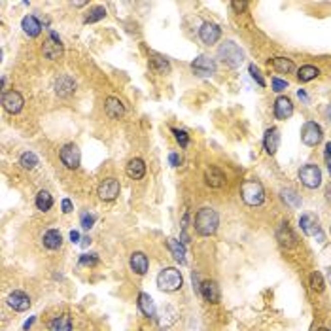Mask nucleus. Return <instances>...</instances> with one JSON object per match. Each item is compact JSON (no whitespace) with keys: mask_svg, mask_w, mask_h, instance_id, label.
<instances>
[{"mask_svg":"<svg viewBox=\"0 0 331 331\" xmlns=\"http://www.w3.org/2000/svg\"><path fill=\"white\" fill-rule=\"evenodd\" d=\"M218 225H220V216H218V212L214 209L204 206V209L197 212V216H195V231L199 235H202V237L214 235L218 231Z\"/></svg>","mask_w":331,"mask_h":331,"instance_id":"nucleus-1","label":"nucleus"},{"mask_svg":"<svg viewBox=\"0 0 331 331\" xmlns=\"http://www.w3.org/2000/svg\"><path fill=\"white\" fill-rule=\"evenodd\" d=\"M240 197L248 206H259L265 201V189L258 180H246L240 186Z\"/></svg>","mask_w":331,"mask_h":331,"instance_id":"nucleus-2","label":"nucleus"},{"mask_svg":"<svg viewBox=\"0 0 331 331\" xmlns=\"http://www.w3.org/2000/svg\"><path fill=\"white\" fill-rule=\"evenodd\" d=\"M218 57L222 59L223 63L231 68H237V66L242 65V61H244V51L238 48L235 42H223L220 46V50H218Z\"/></svg>","mask_w":331,"mask_h":331,"instance_id":"nucleus-3","label":"nucleus"},{"mask_svg":"<svg viewBox=\"0 0 331 331\" xmlns=\"http://www.w3.org/2000/svg\"><path fill=\"white\" fill-rule=\"evenodd\" d=\"M182 284H184L182 273L174 267H167L157 274V288L163 292H176L182 288Z\"/></svg>","mask_w":331,"mask_h":331,"instance_id":"nucleus-4","label":"nucleus"},{"mask_svg":"<svg viewBox=\"0 0 331 331\" xmlns=\"http://www.w3.org/2000/svg\"><path fill=\"white\" fill-rule=\"evenodd\" d=\"M299 180L305 187L309 189H316V187L322 186V171L318 165H305L303 169H299Z\"/></svg>","mask_w":331,"mask_h":331,"instance_id":"nucleus-5","label":"nucleus"},{"mask_svg":"<svg viewBox=\"0 0 331 331\" xmlns=\"http://www.w3.org/2000/svg\"><path fill=\"white\" fill-rule=\"evenodd\" d=\"M322 138H324V131L322 127L318 125L316 121H307L303 125L301 129V140L305 146H310V148H314L322 142Z\"/></svg>","mask_w":331,"mask_h":331,"instance_id":"nucleus-6","label":"nucleus"},{"mask_svg":"<svg viewBox=\"0 0 331 331\" xmlns=\"http://www.w3.org/2000/svg\"><path fill=\"white\" fill-rule=\"evenodd\" d=\"M191 70H193V74L201 76V78H209L212 74H216V61L206 57V55H199L191 63Z\"/></svg>","mask_w":331,"mask_h":331,"instance_id":"nucleus-7","label":"nucleus"},{"mask_svg":"<svg viewBox=\"0 0 331 331\" xmlns=\"http://www.w3.org/2000/svg\"><path fill=\"white\" fill-rule=\"evenodd\" d=\"M61 163L66 167V169H78L79 161H81V153H79V148L76 144H65L61 148Z\"/></svg>","mask_w":331,"mask_h":331,"instance_id":"nucleus-8","label":"nucleus"},{"mask_svg":"<svg viewBox=\"0 0 331 331\" xmlns=\"http://www.w3.org/2000/svg\"><path fill=\"white\" fill-rule=\"evenodd\" d=\"M119 191H121V186H119V180H115V178H104L97 189V193L102 201H114L119 195Z\"/></svg>","mask_w":331,"mask_h":331,"instance_id":"nucleus-9","label":"nucleus"},{"mask_svg":"<svg viewBox=\"0 0 331 331\" xmlns=\"http://www.w3.org/2000/svg\"><path fill=\"white\" fill-rule=\"evenodd\" d=\"M42 53L50 59V61H57V59L63 55V42L59 40V36L55 34V32H51L50 38L44 42Z\"/></svg>","mask_w":331,"mask_h":331,"instance_id":"nucleus-10","label":"nucleus"},{"mask_svg":"<svg viewBox=\"0 0 331 331\" xmlns=\"http://www.w3.org/2000/svg\"><path fill=\"white\" fill-rule=\"evenodd\" d=\"M222 36V29H220V25L216 23H202L201 29H199V38L202 40V44H206V46H212V44H216Z\"/></svg>","mask_w":331,"mask_h":331,"instance_id":"nucleus-11","label":"nucleus"},{"mask_svg":"<svg viewBox=\"0 0 331 331\" xmlns=\"http://www.w3.org/2000/svg\"><path fill=\"white\" fill-rule=\"evenodd\" d=\"M23 104L25 101H23L21 93H17V91H8L2 95V106L10 114H19L23 110Z\"/></svg>","mask_w":331,"mask_h":331,"instance_id":"nucleus-12","label":"nucleus"},{"mask_svg":"<svg viewBox=\"0 0 331 331\" xmlns=\"http://www.w3.org/2000/svg\"><path fill=\"white\" fill-rule=\"evenodd\" d=\"M299 225H301V231L307 237H316V235L320 237L322 227H320V220L314 214H303L299 218Z\"/></svg>","mask_w":331,"mask_h":331,"instance_id":"nucleus-13","label":"nucleus"},{"mask_svg":"<svg viewBox=\"0 0 331 331\" xmlns=\"http://www.w3.org/2000/svg\"><path fill=\"white\" fill-rule=\"evenodd\" d=\"M292 115H294V102L289 101L288 97H278L274 101V117L280 121H286Z\"/></svg>","mask_w":331,"mask_h":331,"instance_id":"nucleus-14","label":"nucleus"},{"mask_svg":"<svg viewBox=\"0 0 331 331\" xmlns=\"http://www.w3.org/2000/svg\"><path fill=\"white\" fill-rule=\"evenodd\" d=\"M276 240L284 248H294V246H297V237H295V233L288 225V222H282L278 225V229H276Z\"/></svg>","mask_w":331,"mask_h":331,"instance_id":"nucleus-15","label":"nucleus"},{"mask_svg":"<svg viewBox=\"0 0 331 331\" xmlns=\"http://www.w3.org/2000/svg\"><path fill=\"white\" fill-rule=\"evenodd\" d=\"M53 89H55V93H57L59 97L66 99V97H70V95L76 91V84H74V79L70 78V76L63 74V76H59V78L55 79Z\"/></svg>","mask_w":331,"mask_h":331,"instance_id":"nucleus-16","label":"nucleus"},{"mask_svg":"<svg viewBox=\"0 0 331 331\" xmlns=\"http://www.w3.org/2000/svg\"><path fill=\"white\" fill-rule=\"evenodd\" d=\"M263 146H265V151L269 155H274L276 150H278V146H280V131L276 127L267 129L265 138H263Z\"/></svg>","mask_w":331,"mask_h":331,"instance_id":"nucleus-17","label":"nucleus"},{"mask_svg":"<svg viewBox=\"0 0 331 331\" xmlns=\"http://www.w3.org/2000/svg\"><path fill=\"white\" fill-rule=\"evenodd\" d=\"M8 305L17 312H23V310H27L30 307V297L27 294H23V292H12L8 295Z\"/></svg>","mask_w":331,"mask_h":331,"instance_id":"nucleus-18","label":"nucleus"},{"mask_svg":"<svg viewBox=\"0 0 331 331\" xmlns=\"http://www.w3.org/2000/svg\"><path fill=\"white\" fill-rule=\"evenodd\" d=\"M204 182H206V186L218 189V187L225 186V182H227V180H225V174H223L220 169H216V167H210V169L204 171Z\"/></svg>","mask_w":331,"mask_h":331,"instance_id":"nucleus-19","label":"nucleus"},{"mask_svg":"<svg viewBox=\"0 0 331 331\" xmlns=\"http://www.w3.org/2000/svg\"><path fill=\"white\" fill-rule=\"evenodd\" d=\"M125 173H127V176H129L131 180H140V178H144V174H146L144 161L140 157L131 159L129 163H127V167H125Z\"/></svg>","mask_w":331,"mask_h":331,"instance_id":"nucleus-20","label":"nucleus"},{"mask_svg":"<svg viewBox=\"0 0 331 331\" xmlns=\"http://www.w3.org/2000/svg\"><path fill=\"white\" fill-rule=\"evenodd\" d=\"M104 112H106V115H108L110 119H119L125 114V106H123V102L119 99L108 97L106 102H104Z\"/></svg>","mask_w":331,"mask_h":331,"instance_id":"nucleus-21","label":"nucleus"},{"mask_svg":"<svg viewBox=\"0 0 331 331\" xmlns=\"http://www.w3.org/2000/svg\"><path fill=\"white\" fill-rule=\"evenodd\" d=\"M129 265H131V269H133V273H137L142 276V274L148 273L150 261H148V256H146L144 252H135L129 259Z\"/></svg>","mask_w":331,"mask_h":331,"instance_id":"nucleus-22","label":"nucleus"},{"mask_svg":"<svg viewBox=\"0 0 331 331\" xmlns=\"http://www.w3.org/2000/svg\"><path fill=\"white\" fill-rule=\"evenodd\" d=\"M201 295L204 297V301L220 303V286L214 280H204L201 284Z\"/></svg>","mask_w":331,"mask_h":331,"instance_id":"nucleus-23","label":"nucleus"},{"mask_svg":"<svg viewBox=\"0 0 331 331\" xmlns=\"http://www.w3.org/2000/svg\"><path fill=\"white\" fill-rule=\"evenodd\" d=\"M21 27L25 30V34L30 38H36L42 32V23L38 21L34 15H25L21 21Z\"/></svg>","mask_w":331,"mask_h":331,"instance_id":"nucleus-24","label":"nucleus"},{"mask_svg":"<svg viewBox=\"0 0 331 331\" xmlns=\"http://www.w3.org/2000/svg\"><path fill=\"white\" fill-rule=\"evenodd\" d=\"M42 242L48 250H59L63 246V237H61V233L57 229H50L44 233Z\"/></svg>","mask_w":331,"mask_h":331,"instance_id":"nucleus-25","label":"nucleus"},{"mask_svg":"<svg viewBox=\"0 0 331 331\" xmlns=\"http://www.w3.org/2000/svg\"><path fill=\"white\" fill-rule=\"evenodd\" d=\"M138 309H140V312L144 314L146 318H153L155 316V303H153V299H151L148 294H140L138 295Z\"/></svg>","mask_w":331,"mask_h":331,"instance_id":"nucleus-26","label":"nucleus"},{"mask_svg":"<svg viewBox=\"0 0 331 331\" xmlns=\"http://www.w3.org/2000/svg\"><path fill=\"white\" fill-rule=\"evenodd\" d=\"M269 65L273 66L274 70L278 74H292L295 70V65H294V61L292 59H288V57H274Z\"/></svg>","mask_w":331,"mask_h":331,"instance_id":"nucleus-27","label":"nucleus"},{"mask_svg":"<svg viewBox=\"0 0 331 331\" xmlns=\"http://www.w3.org/2000/svg\"><path fill=\"white\" fill-rule=\"evenodd\" d=\"M167 246H169V250L173 254V258L178 261V263H186V248L182 244L180 240H176V238H167Z\"/></svg>","mask_w":331,"mask_h":331,"instance_id":"nucleus-28","label":"nucleus"},{"mask_svg":"<svg viewBox=\"0 0 331 331\" xmlns=\"http://www.w3.org/2000/svg\"><path fill=\"white\" fill-rule=\"evenodd\" d=\"M50 331H72V320L68 314L55 316L50 322Z\"/></svg>","mask_w":331,"mask_h":331,"instance_id":"nucleus-29","label":"nucleus"},{"mask_svg":"<svg viewBox=\"0 0 331 331\" xmlns=\"http://www.w3.org/2000/svg\"><path fill=\"white\" fill-rule=\"evenodd\" d=\"M150 68L155 74H165V72L171 70V63H169L165 57H161V55H151V57H150Z\"/></svg>","mask_w":331,"mask_h":331,"instance_id":"nucleus-30","label":"nucleus"},{"mask_svg":"<svg viewBox=\"0 0 331 331\" xmlns=\"http://www.w3.org/2000/svg\"><path fill=\"white\" fill-rule=\"evenodd\" d=\"M318 76H320V70H318L316 66H312V65H305V66H301V68L297 70V79L303 81V84H307V81L318 78Z\"/></svg>","mask_w":331,"mask_h":331,"instance_id":"nucleus-31","label":"nucleus"},{"mask_svg":"<svg viewBox=\"0 0 331 331\" xmlns=\"http://www.w3.org/2000/svg\"><path fill=\"white\" fill-rule=\"evenodd\" d=\"M280 197H282V201L286 202V204H289L292 209H299V206H301V195H297V191L289 189V187L282 189Z\"/></svg>","mask_w":331,"mask_h":331,"instance_id":"nucleus-32","label":"nucleus"},{"mask_svg":"<svg viewBox=\"0 0 331 331\" xmlns=\"http://www.w3.org/2000/svg\"><path fill=\"white\" fill-rule=\"evenodd\" d=\"M51 206H53V197L50 195V191H46V189L38 191V195H36V209L42 210V212H48Z\"/></svg>","mask_w":331,"mask_h":331,"instance_id":"nucleus-33","label":"nucleus"},{"mask_svg":"<svg viewBox=\"0 0 331 331\" xmlns=\"http://www.w3.org/2000/svg\"><path fill=\"white\" fill-rule=\"evenodd\" d=\"M104 17H106V10L102 6H95L87 12V15L84 17V23H97L101 21V19H104Z\"/></svg>","mask_w":331,"mask_h":331,"instance_id":"nucleus-34","label":"nucleus"},{"mask_svg":"<svg viewBox=\"0 0 331 331\" xmlns=\"http://www.w3.org/2000/svg\"><path fill=\"white\" fill-rule=\"evenodd\" d=\"M19 165H21L23 169H27V171H32V169H36V165H38V157L32 151H25L21 157H19Z\"/></svg>","mask_w":331,"mask_h":331,"instance_id":"nucleus-35","label":"nucleus"},{"mask_svg":"<svg viewBox=\"0 0 331 331\" xmlns=\"http://www.w3.org/2000/svg\"><path fill=\"white\" fill-rule=\"evenodd\" d=\"M325 288V282H324V276L318 273H312L310 274V289L312 292H318V294H322Z\"/></svg>","mask_w":331,"mask_h":331,"instance_id":"nucleus-36","label":"nucleus"},{"mask_svg":"<svg viewBox=\"0 0 331 331\" xmlns=\"http://www.w3.org/2000/svg\"><path fill=\"white\" fill-rule=\"evenodd\" d=\"M95 222H97V214H93V212H84V214H81V220H79V223H81L84 229H91L95 225Z\"/></svg>","mask_w":331,"mask_h":331,"instance_id":"nucleus-37","label":"nucleus"},{"mask_svg":"<svg viewBox=\"0 0 331 331\" xmlns=\"http://www.w3.org/2000/svg\"><path fill=\"white\" fill-rule=\"evenodd\" d=\"M173 135L174 138H176V142L182 146V148H186L187 144H189V137H187L186 131H180V129H173Z\"/></svg>","mask_w":331,"mask_h":331,"instance_id":"nucleus-38","label":"nucleus"},{"mask_svg":"<svg viewBox=\"0 0 331 331\" xmlns=\"http://www.w3.org/2000/svg\"><path fill=\"white\" fill-rule=\"evenodd\" d=\"M248 70H250V76H252L256 81H258V86L265 87V79H263V76H261V72H259V68L256 65H250L248 66Z\"/></svg>","mask_w":331,"mask_h":331,"instance_id":"nucleus-39","label":"nucleus"},{"mask_svg":"<svg viewBox=\"0 0 331 331\" xmlns=\"http://www.w3.org/2000/svg\"><path fill=\"white\" fill-rule=\"evenodd\" d=\"M97 263H99V258H97L95 254H86V256H81V258H79V265L95 267Z\"/></svg>","mask_w":331,"mask_h":331,"instance_id":"nucleus-40","label":"nucleus"},{"mask_svg":"<svg viewBox=\"0 0 331 331\" xmlns=\"http://www.w3.org/2000/svg\"><path fill=\"white\" fill-rule=\"evenodd\" d=\"M271 86H273V91H276V93H282V91L288 87V81H286V79H280V78H273Z\"/></svg>","mask_w":331,"mask_h":331,"instance_id":"nucleus-41","label":"nucleus"},{"mask_svg":"<svg viewBox=\"0 0 331 331\" xmlns=\"http://www.w3.org/2000/svg\"><path fill=\"white\" fill-rule=\"evenodd\" d=\"M61 209H63V212H65V214H70V212L74 210L72 201H70V199H63V202H61Z\"/></svg>","mask_w":331,"mask_h":331,"instance_id":"nucleus-42","label":"nucleus"},{"mask_svg":"<svg viewBox=\"0 0 331 331\" xmlns=\"http://www.w3.org/2000/svg\"><path fill=\"white\" fill-rule=\"evenodd\" d=\"M169 161H171V165L173 167H180V163H182V159L178 153H171V155H169Z\"/></svg>","mask_w":331,"mask_h":331,"instance_id":"nucleus-43","label":"nucleus"},{"mask_svg":"<svg viewBox=\"0 0 331 331\" xmlns=\"http://www.w3.org/2000/svg\"><path fill=\"white\" fill-rule=\"evenodd\" d=\"M231 6H233V10H237V12H244L246 10V2H231Z\"/></svg>","mask_w":331,"mask_h":331,"instance_id":"nucleus-44","label":"nucleus"},{"mask_svg":"<svg viewBox=\"0 0 331 331\" xmlns=\"http://www.w3.org/2000/svg\"><path fill=\"white\" fill-rule=\"evenodd\" d=\"M79 240H81V238H79L78 231H70V242H74V244H76V242H79Z\"/></svg>","mask_w":331,"mask_h":331,"instance_id":"nucleus-45","label":"nucleus"},{"mask_svg":"<svg viewBox=\"0 0 331 331\" xmlns=\"http://www.w3.org/2000/svg\"><path fill=\"white\" fill-rule=\"evenodd\" d=\"M34 322H36V316H32V318H30V320H27V322H25V325H23V329H25V331H29V329H30V325L34 324Z\"/></svg>","mask_w":331,"mask_h":331,"instance_id":"nucleus-46","label":"nucleus"},{"mask_svg":"<svg viewBox=\"0 0 331 331\" xmlns=\"http://www.w3.org/2000/svg\"><path fill=\"white\" fill-rule=\"evenodd\" d=\"M325 159H327V161L331 163V142H327V144H325Z\"/></svg>","mask_w":331,"mask_h":331,"instance_id":"nucleus-47","label":"nucleus"},{"mask_svg":"<svg viewBox=\"0 0 331 331\" xmlns=\"http://www.w3.org/2000/svg\"><path fill=\"white\" fill-rule=\"evenodd\" d=\"M89 244H91V238H89V237L81 238V246H84V248H86V246H89Z\"/></svg>","mask_w":331,"mask_h":331,"instance_id":"nucleus-48","label":"nucleus"},{"mask_svg":"<svg viewBox=\"0 0 331 331\" xmlns=\"http://www.w3.org/2000/svg\"><path fill=\"white\" fill-rule=\"evenodd\" d=\"M297 97H299V99H303V101H307V93H305L303 89H299V91H297Z\"/></svg>","mask_w":331,"mask_h":331,"instance_id":"nucleus-49","label":"nucleus"},{"mask_svg":"<svg viewBox=\"0 0 331 331\" xmlns=\"http://www.w3.org/2000/svg\"><path fill=\"white\" fill-rule=\"evenodd\" d=\"M325 115H327V119H329V123H331V104L327 106V110H325Z\"/></svg>","mask_w":331,"mask_h":331,"instance_id":"nucleus-50","label":"nucleus"},{"mask_svg":"<svg viewBox=\"0 0 331 331\" xmlns=\"http://www.w3.org/2000/svg\"><path fill=\"white\" fill-rule=\"evenodd\" d=\"M316 331H329L327 327H320V329H316Z\"/></svg>","mask_w":331,"mask_h":331,"instance_id":"nucleus-51","label":"nucleus"},{"mask_svg":"<svg viewBox=\"0 0 331 331\" xmlns=\"http://www.w3.org/2000/svg\"><path fill=\"white\" fill-rule=\"evenodd\" d=\"M163 331H165V329H163Z\"/></svg>","mask_w":331,"mask_h":331,"instance_id":"nucleus-52","label":"nucleus"}]
</instances>
